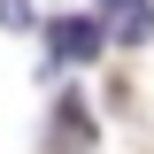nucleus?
Masks as SVG:
<instances>
[{
    "label": "nucleus",
    "mask_w": 154,
    "mask_h": 154,
    "mask_svg": "<svg viewBox=\"0 0 154 154\" xmlns=\"http://www.w3.org/2000/svg\"><path fill=\"white\" fill-rule=\"evenodd\" d=\"M100 38H108L100 16H62V23H54V62H93Z\"/></svg>",
    "instance_id": "obj_2"
},
{
    "label": "nucleus",
    "mask_w": 154,
    "mask_h": 154,
    "mask_svg": "<svg viewBox=\"0 0 154 154\" xmlns=\"http://www.w3.org/2000/svg\"><path fill=\"white\" fill-rule=\"evenodd\" d=\"M100 23H108V38H123V46H146L154 38V0H100Z\"/></svg>",
    "instance_id": "obj_1"
},
{
    "label": "nucleus",
    "mask_w": 154,
    "mask_h": 154,
    "mask_svg": "<svg viewBox=\"0 0 154 154\" xmlns=\"http://www.w3.org/2000/svg\"><path fill=\"white\" fill-rule=\"evenodd\" d=\"M62 139H69V146H85V139H93V123H85V108H77V100H62Z\"/></svg>",
    "instance_id": "obj_3"
}]
</instances>
